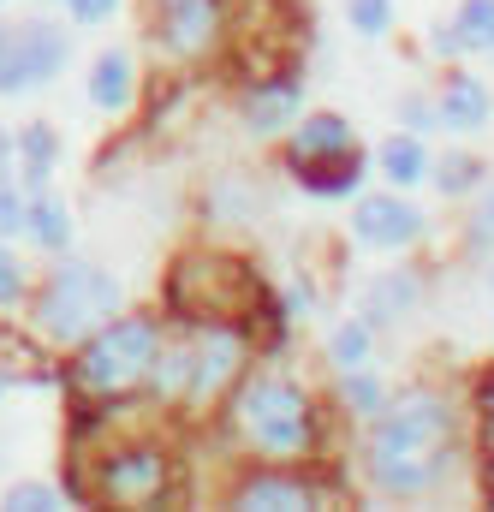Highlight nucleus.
I'll use <instances>...</instances> for the list:
<instances>
[{
    "mask_svg": "<svg viewBox=\"0 0 494 512\" xmlns=\"http://www.w3.org/2000/svg\"><path fill=\"white\" fill-rule=\"evenodd\" d=\"M447 447H453V411H447V399L411 393V399H399L381 417L375 447H370V471L387 495H423L441 477Z\"/></svg>",
    "mask_w": 494,
    "mask_h": 512,
    "instance_id": "obj_1",
    "label": "nucleus"
},
{
    "mask_svg": "<svg viewBox=\"0 0 494 512\" xmlns=\"http://www.w3.org/2000/svg\"><path fill=\"white\" fill-rule=\"evenodd\" d=\"M120 310V286L90 268V262H66L54 268V280L42 286V304H36V322L48 340H90L108 316Z\"/></svg>",
    "mask_w": 494,
    "mask_h": 512,
    "instance_id": "obj_2",
    "label": "nucleus"
},
{
    "mask_svg": "<svg viewBox=\"0 0 494 512\" xmlns=\"http://www.w3.org/2000/svg\"><path fill=\"white\" fill-rule=\"evenodd\" d=\"M155 364V322H102L96 340L78 358V387L90 393H125L131 382H143Z\"/></svg>",
    "mask_w": 494,
    "mask_h": 512,
    "instance_id": "obj_3",
    "label": "nucleus"
},
{
    "mask_svg": "<svg viewBox=\"0 0 494 512\" xmlns=\"http://www.w3.org/2000/svg\"><path fill=\"white\" fill-rule=\"evenodd\" d=\"M239 429L262 453H304L310 447V405L286 382H250L239 399Z\"/></svg>",
    "mask_w": 494,
    "mask_h": 512,
    "instance_id": "obj_4",
    "label": "nucleus"
},
{
    "mask_svg": "<svg viewBox=\"0 0 494 512\" xmlns=\"http://www.w3.org/2000/svg\"><path fill=\"white\" fill-rule=\"evenodd\" d=\"M66 66V36L54 24H12L0 30V90H36Z\"/></svg>",
    "mask_w": 494,
    "mask_h": 512,
    "instance_id": "obj_5",
    "label": "nucleus"
},
{
    "mask_svg": "<svg viewBox=\"0 0 494 512\" xmlns=\"http://www.w3.org/2000/svg\"><path fill=\"white\" fill-rule=\"evenodd\" d=\"M179 364H185V387H179V393L209 399V393H221V387L233 382V370H239V340H233L227 328H197L191 346H179Z\"/></svg>",
    "mask_w": 494,
    "mask_h": 512,
    "instance_id": "obj_6",
    "label": "nucleus"
},
{
    "mask_svg": "<svg viewBox=\"0 0 494 512\" xmlns=\"http://www.w3.org/2000/svg\"><path fill=\"white\" fill-rule=\"evenodd\" d=\"M161 489H167V459L149 447L108 459V471H102V495L120 507H149V501H161Z\"/></svg>",
    "mask_w": 494,
    "mask_h": 512,
    "instance_id": "obj_7",
    "label": "nucleus"
},
{
    "mask_svg": "<svg viewBox=\"0 0 494 512\" xmlns=\"http://www.w3.org/2000/svg\"><path fill=\"white\" fill-rule=\"evenodd\" d=\"M417 233H423V215L405 209L399 197H364V203H358V239H364V245L399 251V245H411Z\"/></svg>",
    "mask_w": 494,
    "mask_h": 512,
    "instance_id": "obj_8",
    "label": "nucleus"
},
{
    "mask_svg": "<svg viewBox=\"0 0 494 512\" xmlns=\"http://www.w3.org/2000/svg\"><path fill=\"white\" fill-rule=\"evenodd\" d=\"M215 30V6L209 0H167V42L179 54H197Z\"/></svg>",
    "mask_w": 494,
    "mask_h": 512,
    "instance_id": "obj_9",
    "label": "nucleus"
},
{
    "mask_svg": "<svg viewBox=\"0 0 494 512\" xmlns=\"http://www.w3.org/2000/svg\"><path fill=\"white\" fill-rule=\"evenodd\" d=\"M441 54H465V48H494V0H465V12H459V24L453 30H441V42H435Z\"/></svg>",
    "mask_w": 494,
    "mask_h": 512,
    "instance_id": "obj_10",
    "label": "nucleus"
},
{
    "mask_svg": "<svg viewBox=\"0 0 494 512\" xmlns=\"http://www.w3.org/2000/svg\"><path fill=\"white\" fill-rule=\"evenodd\" d=\"M483 120H489V90L477 78H453L447 96H441V126L471 131V126H483Z\"/></svg>",
    "mask_w": 494,
    "mask_h": 512,
    "instance_id": "obj_11",
    "label": "nucleus"
},
{
    "mask_svg": "<svg viewBox=\"0 0 494 512\" xmlns=\"http://www.w3.org/2000/svg\"><path fill=\"white\" fill-rule=\"evenodd\" d=\"M292 114H298V84H268V90H256L245 108L250 131H280L292 126Z\"/></svg>",
    "mask_w": 494,
    "mask_h": 512,
    "instance_id": "obj_12",
    "label": "nucleus"
},
{
    "mask_svg": "<svg viewBox=\"0 0 494 512\" xmlns=\"http://www.w3.org/2000/svg\"><path fill=\"white\" fill-rule=\"evenodd\" d=\"M346 143H352V131H346V120L322 114V120L298 126V137H292V155H298V161H322V155H346Z\"/></svg>",
    "mask_w": 494,
    "mask_h": 512,
    "instance_id": "obj_13",
    "label": "nucleus"
},
{
    "mask_svg": "<svg viewBox=\"0 0 494 512\" xmlns=\"http://www.w3.org/2000/svg\"><path fill=\"white\" fill-rule=\"evenodd\" d=\"M90 96H96V108H125V102H131V60H125V54H102V60H96Z\"/></svg>",
    "mask_w": 494,
    "mask_h": 512,
    "instance_id": "obj_14",
    "label": "nucleus"
},
{
    "mask_svg": "<svg viewBox=\"0 0 494 512\" xmlns=\"http://www.w3.org/2000/svg\"><path fill=\"white\" fill-rule=\"evenodd\" d=\"M411 298H417V280H411V274H387V280H375V292H370V316L387 322V316H399Z\"/></svg>",
    "mask_w": 494,
    "mask_h": 512,
    "instance_id": "obj_15",
    "label": "nucleus"
},
{
    "mask_svg": "<svg viewBox=\"0 0 494 512\" xmlns=\"http://www.w3.org/2000/svg\"><path fill=\"white\" fill-rule=\"evenodd\" d=\"M381 167H387V179H393V185L423 179V149H417V137H393V143L381 149Z\"/></svg>",
    "mask_w": 494,
    "mask_h": 512,
    "instance_id": "obj_16",
    "label": "nucleus"
},
{
    "mask_svg": "<svg viewBox=\"0 0 494 512\" xmlns=\"http://www.w3.org/2000/svg\"><path fill=\"white\" fill-rule=\"evenodd\" d=\"M24 227H30L42 245H66V227H72V221H66V209H60V203H48V197H42V203H30V209H24Z\"/></svg>",
    "mask_w": 494,
    "mask_h": 512,
    "instance_id": "obj_17",
    "label": "nucleus"
},
{
    "mask_svg": "<svg viewBox=\"0 0 494 512\" xmlns=\"http://www.w3.org/2000/svg\"><path fill=\"white\" fill-rule=\"evenodd\" d=\"M239 507H310V489H298V483H250L239 495Z\"/></svg>",
    "mask_w": 494,
    "mask_h": 512,
    "instance_id": "obj_18",
    "label": "nucleus"
},
{
    "mask_svg": "<svg viewBox=\"0 0 494 512\" xmlns=\"http://www.w3.org/2000/svg\"><path fill=\"white\" fill-rule=\"evenodd\" d=\"M322 161H328V155H322ZM358 179H364V173H358V155H352V161H328V167L304 173V185H310V191H352Z\"/></svg>",
    "mask_w": 494,
    "mask_h": 512,
    "instance_id": "obj_19",
    "label": "nucleus"
},
{
    "mask_svg": "<svg viewBox=\"0 0 494 512\" xmlns=\"http://www.w3.org/2000/svg\"><path fill=\"white\" fill-rule=\"evenodd\" d=\"M364 352H370V328H364V322H346V328L334 334V364L352 370V364H364Z\"/></svg>",
    "mask_w": 494,
    "mask_h": 512,
    "instance_id": "obj_20",
    "label": "nucleus"
},
{
    "mask_svg": "<svg viewBox=\"0 0 494 512\" xmlns=\"http://www.w3.org/2000/svg\"><path fill=\"white\" fill-rule=\"evenodd\" d=\"M6 507H24V512H48V507H60V495H54L48 483H18V489L6 495Z\"/></svg>",
    "mask_w": 494,
    "mask_h": 512,
    "instance_id": "obj_21",
    "label": "nucleus"
},
{
    "mask_svg": "<svg viewBox=\"0 0 494 512\" xmlns=\"http://www.w3.org/2000/svg\"><path fill=\"white\" fill-rule=\"evenodd\" d=\"M352 24L364 36H381L387 30V0H352Z\"/></svg>",
    "mask_w": 494,
    "mask_h": 512,
    "instance_id": "obj_22",
    "label": "nucleus"
},
{
    "mask_svg": "<svg viewBox=\"0 0 494 512\" xmlns=\"http://www.w3.org/2000/svg\"><path fill=\"white\" fill-rule=\"evenodd\" d=\"M471 185H477V161L453 155V161L441 167V191H471Z\"/></svg>",
    "mask_w": 494,
    "mask_h": 512,
    "instance_id": "obj_23",
    "label": "nucleus"
},
{
    "mask_svg": "<svg viewBox=\"0 0 494 512\" xmlns=\"http://www.w3.org/2000/svg\"><path fill=\"white\" fill-rule=\"evenodd\" d=\"M346 399H352L358 411H375V405H381V387H375L370 376H352V382H346Z\"/></svg>",
    "mask_w": 494,
    "mask_h": 512,
    "instance_id": "obj_24",
    "label": "nucleus"
},
{
    "mask_svg": "<svg viewBox=\"0 0 494 512\" xmlns=\"http://www.w3.org/2000/svg\"><path fill=\"white\" fill-rule=\"evenodd\" d=\"M18 227H24V197L0 191V233H18Z\"/></svg>",
    "mask_w": 494,
    "mask_h": 512,
    "instance_id": "obj_25",
    "label": "nucleus"
},
{
    "mask_svg": "<svg viewBox=\"0 0 494 512\" xmlns=\"http://www.w3.org/2000/svg\"><path fill=\"white\" fill-rule=\"evenodd\" d=\"M18 286H24V274H18V262L0 251V304H12L18 298Z\"/></svg>",
    "mask_w": 494,
    "mask_h": 512,
    "instance_id": "obj_26",
    "label": "nucleus"
},
{
    "mask_svg": "<svg viewBox=\"0 0 494 512\" xmlns=\"http://www.w3.org/2000/svg\"><path fill=\"white\" fill-rule=\"evenodd\" d=\"M471 239H477V245H489V239H494V197L483 203V215H477V233H471Z\"/></svg>",
    "mask_w": 494,
    "mask_h": 512,
    "instance_id": "obj_27",
    "label": "nucleus"
},
{
    "mask_svg": "<svg viewBox=\"0 0 494 512\" xmlns=\"http://www.w3.org/2000/svg\"><path fill=\"white\" fill-rule=\"evenodd\" d=\"M108 6H114V0H72V12H78V18H102Z\"/></svg>",
    "mask_w": 494,
    "mask_h": 512,
    "instance_id": "obj_28",
    "label": "nucleus"
},
{
    "mask_svg": "<svg viewBox=\"0 0 494 512\" xmlns=\"http://www.w3.org/2000/svg\"><path fill=\"white\" fill-rule=\"evenodd\" d=\"M489 280H494V268H489Z\"/></svg>",
    "mask_w": 494,
    "mask_h": 512,
    "instance_id": "obj_29",
    "label": "nucleus"
}]
</instances>
